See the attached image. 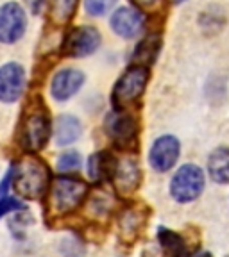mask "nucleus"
I'll return each mask as SVG.
<instances>
[{
	"mask_svg": "<svg viewBox=\"0 0 229 257\" xmlns=\"http://www.w3.org/2000/svg\"><path fill=\"white\" fill-rule=\"evenodd\" d=\"M9 181L20 198L40 200L50 188V172L43 161L34 156H25L15 163Z\"/></svg>",
	"mask_w": 229,
	"mask_h": 257,
	"instance_id": "f257e3e1",
	"label": "nucleus"
},
{
	"mask_svg": "<svg viewBox=\"0 0 229 257\" xmlns=\"http://www.w3.org/2000/svg\"><path fill=\"white\" fill-rule=\"evenodd\" d=\"M47 213L48 216L59 218L73 213L88 195V184L72 177H57L48 188Z\"/></svg>",
	"mask_w": 229,
	"mask_h": 257,
	"instance_id": "f03ea898",
	"label": "nucleus"
},
{
	"mask_svg": "<svg viewBox=\"0 0 229 257\" xmlns=\"http://www.w3.org/2000/svg\"><path fill=\"white\" fill-rule=\"evenodd\" d=\"M50 118L40 102H32L25 109L18 125V143L27 152H40L50 138Z\"/></svg>",
	"mask_w": 229,
	"mask_h": 257,
	"instance_id": "7ed1b4c3",
	"label": "nucleus"
},
{
	"mask_svg": "<svg viewBox=\"0 0 229 257\" xmlns=\"http://www.w3.org/2000/svg\"><path fill=\"white\" fill-rule=\"evenodd\" d=\"M147 82H149V68L147 66H141V64L129 66L113 88V107L117 111H125L129 105L134 104L143 95Z\"/></svg>",
	"mask_w": 229,
	"mask_h": 257,
	"instance_id": "20e7f679",
	"label": "nucleus"
},
{
	"mask_svg": "<svg viewBox=\"0 0 229 257\" xmlns=\"http://www.w3.org/2000/svg\"><path fill=\"white\" fill-rule=\"evenodd\" d=\"M206 188V175L201 166L188 163L174 173L170 181V195L177 204H192Z\"/></svg>",
	"mask_w": 229,
	"mask_h": 257,
	"instance_id": "39448f33",
	"label": "nucleus"
},
{
	"mask_svg": "<svg viewBox=\"0 0 229 257\" xmlns=\"http://www.w3.org/2000/svg\"><path fill=\"white\" fill-rule=\"evenodd\" d=\"M106 134L122 150H134L138 145V121L125 111H115L106 118Z\"/></svg>",
	"mask_w": 229,
	"mask_h": 257,
	"instance_id": "423d86ee",
	"label": "nucleus"
},
{
	"mask_svg": "<svg viewBox=\"0 0 229 257\" xmlns=\"http://www.w3.org/2000/svg\"><path fill=\"white\" fill-rule=\"evenodd\" d=\"M111 182L120 197H131L141 184V168L134 157H120L115 159L111 172Z\"/></svg>",
	"mask_w": 229,
	"mask_h": 257,
	"instance_id": "0eeeda50",
	"label": "nucleus"
},
{
	"mask_svg": "<svg viewBox=\"0 0 229 257\" xmlns=\"http://www.w3.org/2000/svg\"><path fill=\"white\" fill-rule=\"evenodd\" d=\"M181 154V143L172 134L160 136L150 147L149 152V163L156 172L165 173L176 166L177 159Z\"/></svg>",
	"mask_w": 229,
	"mask_h": 257,
	"instance_id": "6e6552de",
	"label": "nucleus"
},
{
	"mask_svg": "<svg viewBox=\"0 0 229 257\" xmlns=\"http://www.w3.org/2000/svg\"><path fill=\"white\" fill-rule=\"evenodd\" d=\"M149 220V209L145 204H131L118 216V232L125 245H133L143 232V227Z\"/></svg>",
	"mask_w": 229,
	"mask_h": 257,
	"instance_id": "1a4fd4ad",
	"label": "nucleus"
},
{
	"mask_svg": "<svg viewBox=\"0 0 229 257\" xmlns=\"http://www.w3.org/2000/svg\"><path fill=\"white\" fill-rule=\"evenodd\" d=\"M25 25H27V18L20 4L9 2L0 8V41L2 43L11 45L20 40L25 32Z\"/></svg>",
	"mask_w": 229,
	"mask_h": 257,
	"instance_id": "9d476101",
	"label": "nucleus"
},
{
	"mask_svg": "<svg viewBox=\"0 0 229 257\" xmlns=\"http://www.w3.org/2000/svg\"><path fill=\"white\" fill-rule=\"evenodd\" d=\"M101 45V34L93 27H77L63 41V54L68 57H85L93 54Z\"/></svg>",
	"mask_w": 229,
	"mask_h": 257,
	"instance_id": "9b49d317",
	"label": "nucleus"
},
{
	"mask_svg": "<svg viewBox=\"0 0 229 257\" xmlns=\"http://www.w3.org/2000/svg\"><path fill=\"white\" fill-rule=\"evenodd\" d=\"M25 89V70L18 63H8L0 68V100L16 102Z\"/></svg>",
	"mask_w": 229,
	"mask_h": 257,
	"instance_id": "f8f14e48",
	"label": "nucleus"
},
{
	"mask_svg": "<svg viewBox=\"0 0 229 257\" xmlns=\"http://www.w3.org/2000/svg\"><path fill=\"white\" fill-rule=\"evenodd\" d=\"M143 24L145 16L138 9L133 8H120L111 16L113 31L120 34L122 38H127V40L129 38H136L143 29Z\"/></svg>",
	"mask_w": 229,
	"mask_h": 257,
	"instance_id": "ddd939ff",
	"label": "nucleus"
},
{
	"mask_svg": "<svg viewBox=\"0 0 229 257\" xmlns=\"http://www.w3.org/2000/svg\"><path fill=\"white\" fill-rule=\"evenodd\" d=\"M85 82V73L79 70H61L54 75L50 91L56 100L64 102L73 96Z\"/></svg>",
	"mask_w": 229,
	"mask_h": 257,
	"instance_id": "4468645a",
	"label": "nucleus"
},
{
	"mask_svg": "<svg viewBox=\"0 0 229 257\" xmlns=\"http://www.w3.org/2000/svg\"><path fill=\"white\" fill-rule=\"evenodd\" d=\"M208 175L215 184H229V147L220 145L208 156Z\"/></svg>",
	"mask_w": 229,
	"mask_h": 257,
	"instance_id": "2eb2a0df",
	"label": "nucleus"
},
{
	"mask_svg": "<svg viewBox=\"0 0 229 257\" xmlns=\"http://www.w3.org/2000/svg\"><path fill=\"white\" fill-rule=\"evenodd\" d=\"M158 241H160L161 250L165 252L167 257H192L186 239L176 230L160 227L158 229Z\"/></svg>",
	"mask_w": 229,
	"mask_h": 257,
	"instance_id": "dca6fc26",
	"label": "nucleus"
},
{
	"mask_svg": "<svg viewBox=\"0 0 229 257\" xmlns=\"http://www.w3.org/2000/svg\"><path fill=\"white\" fill-rule=\"evenodd\" d=\"M81 136V123L72 114H63L56 120L54 125V140L59 147L73 143Z\"/></svg>",
	"mask_w": 229,
	"mask_h": 257,
	"instance_id": "f3484780",
	"label": "nucleus"
},
{
	"mask_svg": "<svg viewBox=\"0 0 229 257\" xmlns=\"http://www.w3.org/2000/svg\"><path fill=\"white\" fill-rule=\"evenodd\" d=\"M160 48H161V38L158 34H149V36L138 45L136 50H134V56H133L134 64H141V66L149 68V64H152L156 61L158 54H160Z\"/></svg>",
	"mask_w": 229,
	"mask_h": 257,
	"instance_id": "a211bd4d",
	"label": "nucleus"
},
{
	"mask_svg": "<svg viewBox=\"0 0 229 257\" xmlns=\"http://www.w3.org/2000/svg\"><path fill=\"white\" fill-rule=\"evenodd\" d=\"M113 165H115V157L109 152H99L93 154L88 161V173L93 181H106L111 177Z\"/></svg>",
	"mask_w": 229,
	"mask_h": 257,
	"instance_id": "6ab92c4d",
	"label": "nucleus"
},
{
	"mask_svg": "<svg viewBox=\"0 0 229 257\" xmlns=\"http://www.w3.org/2000/svg\"><path fill=\"white\" fill-rule=\"evenodd\" d=\"M77 8V0H50V16L56 24H68Z\"/></svg>",
	"mask_w": 229,
	"mask_h": 257,
	"instance_id": "aec40b11",
	"label": "nucleus"
},
{
	"mask_svg": "<svg viewBox=\"0 0 229 257\" xmlns=\"http://www.w3.org/2000/svg\"><path fill=\"white\" fill-rule=\"evenodd\" d=\"M224 13L220 11V9H217V11H206L202 13L201 16V27L206 29L208 32H218L222 27H224Z\"/></svg>",
	"mask_w": 229,
	"mask_h": 257,
	"instance_id": "412c9836",
	"label": "nucleus"
},
{
	"mask_svg": "<svg viewBox=\"0 0 229 257\" xmlns=\"http://www.w3.org/2000/svg\"><path fill=\"white\" fill-rule=\"evenodd\" d=\"M57 168L63 173L77 172L81 168V156L77 152H64L57 161Z\"/></svg>",
	"mask_w": 229,
	"mask_h": 257,
	"instance_id": "4be33fe9",
	"label": "nucleus"
},
{
	"mask_svg": "<svg viewBox=\"0 0 229 257\" xmlns=\"http://www.w3.org/2000/svg\"><path fill=\"white\" fill-rule=\"evenodd\" d=\"M117 0H85V8L88 15L92 16H102L115 6Z\"/></svg>",
	"mask_w": 229,
	"mask_h": 257,
	"instance_id": "5701e85b",
	"label": "nucleus"
},
{
	"mask_svg": "<svg viewBox=\"0 0 229 257\" xmlns=\"http://www.w3.org/2000/svg\"><path fill=\"white\" fill-rule=\"evenodd\" d=\"M22 209H25V205L20 200H15V198H0V218L6 216L8 213L22 211Z\"/></svg>",
	"mask_w": 229,
	"mask_h": 257,
	"instance_id": "b1692460",
	"label": "nucleus"
},
{
	"mask_svg": "<svg viewBox=\"0 0 229 257\" xmlns=\"http://www.w3.org/2000/svg\"><path fill=\"white\" fill-rule=\"evenodd\" d=\"M160 2L161 0H133V4H136L138 8H143V9H152Z\"/></svg>",
	"mask_w": 229,
	"mask_h": 257,
	"instance_id": "393cba45",
	"label": "nucleus"
},
{
	"mask_svg": "<svg viewBox=\"0 0 229 257\" xmlns=\"http://www.w3.org/2000/svg\"><path fill=\"white\" fill-rule=\"evenodd\" d=\"M192 257H213V253H209V252H201V253H195V255Z\"/></svg>",
	"mask_w": 229,
	"mask_h": 257,
	"instance_id": "a878e982",
	"label": "nucleus"
},
{
	"mask_svg": "<svg viewBox=\"0 0 229 257\" xmlns=\"http://www.w3.org/2000/svg\"><path fill=\"white\" fill-rule=\"evenodd\" d=\"M174 2H176V4H181V2H185V0H174Z\"/></svg>",
	"mask_w": 229,
	"mask_h": 257,
	"instance_id": "bb28decb",
	"label": "nucleus"
}]
</instances>
